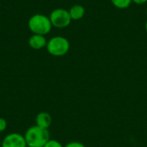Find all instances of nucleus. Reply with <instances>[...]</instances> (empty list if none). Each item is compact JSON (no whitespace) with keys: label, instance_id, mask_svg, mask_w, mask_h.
Returning a JSON list of instances; mask_svg holds the SVG:
<instances>
[{"label":"nucleus","instance_id":"obj_1","mask_svg":"<svg viewBox=\"0 0 147 147\" xmlns=\"http://www.w3.org/2000/svg\"><path fill=\"white\" fill-rule=\"evenodd\" d=\"M23 136L28 147H44L50 140L48 130L36 125L28 128Z\"/></svg>","mask_w":147,"mask_h":147},{"label":"nucleus","instance_id":"obj_2","mask_svg":"<svg viewBox=\"0 0 147 147\" xmlns=\"http://www.w3.org/2000/svg\"><path fill=\"white\" fill-rule=\"evenodd\" d=\"M28 26L33 34L40 35H47L51 32L53 28L49 16H47L43 14L33 15L28 19Z\"/></svg>","mask_w":147,"mask_h":147},{"label":"nucleus","instance_id":"obj_3","mask_svg":"<svg viewBox=\"0 0 147 147\" xmlns=\"http://www.w3.org/2000/svg\"><path fill=\"white\" fill-rule=\"evenodd\" d=\"M46 48L49 54L55 57H61L69 52L70 42L65 37L54 36L47 40Z\"/></svg>","mask_w":147,"mask_h":147},{"label":"nucleus","instance_id":"obj_4","mask_svg":"<svg viewBox=\"0 0 147 147\" xmlns=\"http://www.w3.org/2000/svg\"><path fill=\"white\" fill-rule=\"evenodd\" d=\"M49 19L53 27L56 28H65L68 27L72 21L69 11L61 8L53 9L49 16Z\"/></svg>","mask_w":147,"mask_h":147},{"label":"nucleus","instance_id":"obj_5","mask_svg":"<svg viewBox=\"0 0 147 147\" xmlns=\"http://www.w3.org/2000/svg\"><path fill=\"white\" fill-rule=\"evenodd\" d=\"M1 147H28L24 136L18 133H11L2 140Z\"/></svg>","mask_w":147,"mask_h":147},{"label":"nucleus","instance_id":"obj_6","mask_svg":"<svg viewBox=\"0 0 147 147\" xmlns=\"http://www.w3.org/2000/svg\"><path fill=\"white\" fill-rule=\"evenodd\" d=\"M47 40L45 35L33 34L28 39V45L34 50H40L47 47Z\"/></svg>","mask_w":147,"mask_h":147},{"label":"nucleus","instance_id":"obj_7","mask_svg":"<svg viewBox=\"0 0 147 147\" xmlns=\"http://www.w3.org/2000/svg\"><path fill=\"white\" fill-rule=\"evenodd\" d=\"M35 122L36 126L44 129H48L52 124V116L47 112H40L36 115Z\"/></svg>","mask_w":147,"mask_h":147},{"label":"nucleus","instance_id":"obj_8","mask_svg":"<svg viewBox=\"0 0 147 147\" xmlns=\"http://www.w3.org/2000/svg\"><path fill=\"white\" fill-rule=\"evenodd\" d=\"M71 20L78 21L81 20L85 15V9L81 4H74L68 10Z\"/></svg>","mask_w":147,"mask_h":147},{"label":"nucleus","instance_id":"obj_9","mask_svg":"<svg viewBox=\"0 0 147 147\" xmlns=\"http://www.w3.org/2000/svg\"><path fill=\"white\" fill-rule=\"evenodd\" d=\"M110 1L112 4L119 9H127L133 3V0H110Z\"/></svg>","mask_w":147,"mask_h":147},{"label":"nucleus","instance_id":"obj_10","mask_svg":"<svg viewBox=\"0 0 147 147\" xmlns=\"http://www.w3.org/2000/svg\"><path fill=\"white\" fill-rule=\"evenodd\" d=\"M44 147H64L62 146V144L59 142V141H58V140H49L47 143H46V145L44 146Z\"/></svg>","mask_w":147,"mask_h":147},{"label":"nucleus","instance_id":"obj_11","mask_svg":"<svg viewBox=\"0 0 147 147\" xmlns=\"http://www.w3.org/2000/svg\"><path fill=\"white\" fill-rule=\"evenodd\" d=\"M64 147H85V146L81 143V142H78V141H72V142H70L68 143L67 145H65Z\"/></svg>","mask_w":147,"mask_h":147},{"label":"nucleus","instance_id":"obj_12","mask_svg":"<svg viewBox=\"0 0 147 147\" xmlns=\"http://www.w3.org/2000/svg\"><path fill=\"white\" fill-rule=\"evenodd\" d=\"M7 127V121L5 119L0 117V133H3L6 130Z\"/></svg>","mask_w":147,"mask_h":147},{"label":"nucleus","instance_id":"obj_13","mask_svg":"<svg viewBox=\"0 0 147 147\" xmlns=\"http://www.w3.org/2000/svg\"><path fill=\"white\" fill-rule=\"evenodd\" d=\"M133 2L136 4H144L147 3V0H133Z\"/></svg>","mask_w":147,"mask_h":147},{"label":"nucleus","instance_id":"obj_14","mask_svg":"<svg viewBox=\"0 0 147 147\" xmlns=\"http://www.w3.org/2000/svg\"><path fill=\"white\" fill-rule=\"evenodd\" d=\"M145 28H146V32H147V18H146V23H145Z\"/></svg>","mask_w":147,"mask_h":147},{"label":"nucleus","instance_id":"obj_15","mask_svg":"<svg viewBox=\"0 0 147 147\" xmlns=\"http://www.w3.org/2000/svg\"><path fill=\"white\" fill-rule=\"evenodd\" d=\"M1 143H2V140H1V138H0V146H1Z\"/></svg>","mask_w":147,"mask_h":147}]
</instances>
